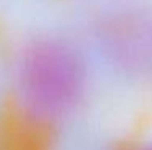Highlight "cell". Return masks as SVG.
I'll return each mask as SVG.
<instances>
[{
    "mask_svg": "<svg viewBox=\"0 0 152 150\" xmlns=\"http://www.w3.org/2000/svg\"><path fill=\"white\" fill-rule=\"evenodd\" d=\"M84 65L73 49L60 42L36 44L21 66L24 99L42 113H61L79 99Z\"/></svg>",
    "mask_w": 152,
    "mask_h": 150,
    "instance_id": "obj_1",
    "label": "cell"
}]
</instances>
